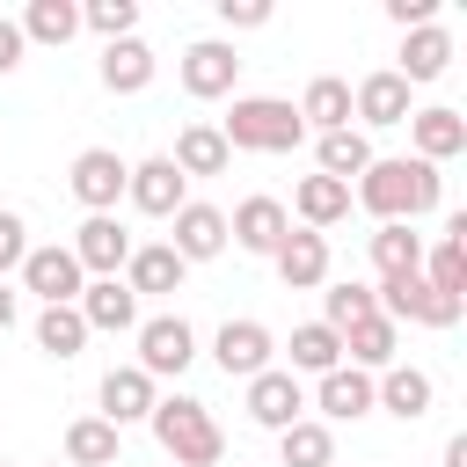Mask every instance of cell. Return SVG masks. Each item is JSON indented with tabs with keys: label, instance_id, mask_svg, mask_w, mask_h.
<instances>
[{
	"label": "cell",
	"instance_id": "cell-10",
	"mask_svg": "<svg viewBox=\"0 0 467 467\" xmlns=\"http://www.w3.org/2000/svg\"><path fill=\"white\" fill-rule=\"evenodd\" d=\"M306 416V387H299V372H255L248 379V423H263V431H292Z\"/></svg>",
	"mask_w": 467,
	"mask_h": 467
},
{
	"label": "cell",
	"instance_id": "cell-34",
	"mask_svg": "<svg viewBox=\"0 0 467 467\" xmlns=\"http://www.w3.org/2000/svg\"><path fill=\"white\" fill-rule=\"evenodd\" d=\"M343 350H350V365H358V372H387V365H394V350H401V328L372 314V321L343 328Z\"/></svg>",
	"mask_w": 467,
	"mask_h": 467
},
{
	"label": "cell",
	"instance_id": "cell-25",
	"mask_svg": "<svg viewBox=\"0 0 467 467\" xmlns=\"http://www.w3.org/2000/svg\"><path fill=\"white\" fill-rule=\"evenodd\" d=\"M153 51L139 44V36H117V44H102V88L109 95H139V88H153Z\"/></svg>",
	"mask_w": 467,
	"mask_h": 467
},
{
	"label": "cell",
	"instance_id": "cell-24",
	"mask_svg": "<svg viewBox=\"0 0 467 467\" xmlns=\"http://www.w3.org/2000/svg\"><path fill=\"white\" fill-rule=\"evenodd\" d=\"M182 255L168 248V241H146V248H131V263H124V285H131V299H153V292H182Z\"/></svg>",
	"mask_w": 467,
	"mask_h": 467
},
{
	"label": "cell",
	"instance_id": "cell-26",
	"mask_svg": "<svg viewBox=\"0 0 467 467\" xmlns=\"http://www.w3.org/2000/svg\"><path fill=\"white\" fill-rule=\"evenodd\" d=\"M168 161L182 168V182H190V175H226V168H234V153H226L219 124H182V131H175V153H168Z\"/></svg>",
	"mask_w": 467,
	"mask_h": 467
},
{
	"label": "cell",
	"instance_id": "cell-3",
	"mask_svg": "<svg viewBox=\"0 0 467 467\" xmlns=\"http://www.w3.org/2000/svg\"><path fill=\"white\" fill-rule=\"evenodd\" d=\"M219 139H226V153H292L306 139V124L285 95H234V109L219 117Z\"/></svg>",
	"mask_w": 467,
	"mask_h": 467
},
{
	"label": "cell",
	"instance_id": "cell-46",
	"mask_svg": "<svg viewBox=\"0 0 467 467\" xmlns=\"http://www.w3.org/2000/svg\"><path fill=\"white\" fill-rule=\"evenodd\" d=\"M0 467H7V460H0Z\"/></svg>",
	"mask_w": 467,
	"mask_h": 467
},
{
	"label": "cell",
	"instance_id": "cell-13",
	"mask_svg": "<svg viewBox=\"0 0 467 467\" xmlns=\"http://www.w3.org/2000/svg\"><path fill=\"white\" fill-rule=\"evenodd\" d=\"M292 234V212L277 204V197H241L234 204V219H226V241L234 248H248V255H277V241Z\"/></svg>",
	"mask_w": 467,
	"mask_h": 467
},
{
	"label": "cell",
	"instance_id": "cell-30",
	"mask_svg": "<svg viewBox=\"0 0 467 467\" xmlns=\"http://www.w3.org/2000/svg\"><path fill=\"white\" fill-rule=\"evenodd\" d=\"M314 161H321V175H336V182H358V175L372 168V139H365L358 124H343V131H321Z\"/></svg>",
	"mask_w": 467,
	"mask_h": 467
},
{
	"label": "cell",
	"instance_id": "cell-12",
	"mask_svg": "<svg viewBox=\"0 0 467 467\" xmlns=\"http://www.w3.org/2000/svg\"><path fill=\"white\" fill-rule=\"evenodd\" d=\"M124 197L146 212V219H175L190 197H182V168L168 161V153H153V161H139L131 175H124Z\"/></svg>",
	"mask_w": 467,
	"mask_h": 467
},
{
	"label": "cell",
	"instance_id": "cell-15",
	"mask_svg": "<svg viewBox=\"0 0 467 467\" xmlns=\"http://www.w3.org/2000/svg\"><path fill=\"white\" fill-rule=\"evenodd\" d=\"M416 277L431 292H445V299H467V212L445 219V234H438V248H423V270Z\"/></svg>",
	"mask_w": 467,
	"mask_h": 467
},
{
	"label": "cell",
	"instance_id": "cell-38",
	"mask_svg": "<svg viewBox=\"0 0 467 467\" xmlns=\"http://www.w3.org/2000/svg\"><path fill=\"white\" fill-rule=\"evenodd\" d=\"M80 29H95L102 44L139 36V7H131V0H88V7H80Z\"/></svg>",
	"mask_w": 467,
	"mask_h": 467
},
{
	"label": "cell",
	"instance_id": "cell-28",
	"mask_svg": "<svg viewBox=\"0 0 467 467\" xmlns=\"http://www.w3.org/2000/svg\"><path fill=\"white\" fill-rule=\"evenodd\" d=\"M445 66H452V29H438V22H431V29H409V44H401V66H394V73H401L409 88H423V80H438Z\"/></svg>",
	"mask_w": 467,
	"mask_h": 467
},
{
	"label": "cell",
	"instance_id": "cell-27",
	"mask_svg": "<svg viewBox=\"0 0 467 467\" xmlns=\"http://www.w3.org/2000/svg\"><path fill=\"white\" fill-rule=\"evenodd\" d=\"M124 452V431L102 423V416H73L66 423V467H117Z\"/></svg>",
	"mask_w": 467,
	"mask_h": 467
},
{
	"label": "cell",
	"instance_id": "cell-33",
	"mask_svg": "<svg viewBox=\"0 0 467 467\" xmlns=\"http://www.w3.org/2000/svg\"><path fill=\"white\" fill-rule=\"evenodd\" d=\"M372 270H379V285H387V277H416V270H423V234H409V226H372Z\"/></svg>",
	"mask_w": 467,
	"mask_h": 467
},
{
	"label": "cell",
	"instance_id": "cell-44",
	"mask_svg": "<svg viewBox=\"0 0 467 467\" xmlns=\"http://www.w3.org/2000/svg\"><path fill=\"white\" fill-rule=\"evenodd\" d=\"M445 467H467V438H445Z\"/></svg>",
	"mask_w": 467,
	"mask_h": 467
},
{
	"label": "cell",
	"instance_id": "cell-21",
	"mask_svg": "<svg viewBox=\"0 0 467 467\" xmlns=\"http://www.w3.org/2000/svg\"><path fill=\"white\" fill-rule=\"evenodd\" d=\"M409 139H416V161H452V153H467V117L460 109H409Z\"/></svg>",
	"mask_w": 467,
	"mask_h": 467
},
{
	"label": "cell",
	"instance_id": "cell-2",
	"mask_svg": "<svg viewBox=\"0 0 467 467\" xmlns=\"http://www.w3.org/2000/svg\"><path fill=\"white\" fill-rule=\"evenodd\" d=\"M146 423H153V438H161V452L175 467H219L226 460V431L197 394H161Z\"/></svg>",
	"mask_w": 467,
	"mask_h": 467
},
{
	"label": "cell",
	"instance_id": "cell-1",
	"mask_svg": "<svg viewBox=\"0 0 467 467\" xmlns=\"http://www.w3.org/2000/svg\"><path fill=\"white\" fill-rule=\"evenodd\" d=\"M350 197L379 219V226H416L423 212H438V197H445V182H438V168L431 161H416V153H372V168L350 182Z\"/></svg>",
	"mask_w": 467,
	"mask_h": 467
},
{
	"label": "cell",
	"instance_id": "cell-37",
	"mask_svg": "<svg viewBox=\"0 0 467 467\" xmlns=\"http://www.w3.org/2000/svg\"><path fill=\"white\" fill-rule=\"evenodd\" d=\"M80 343H88L80 306H44V314H36V350H44V358H80Z\"/></svg>",
	"mask_w": 467,
	"mask_h": 467
},
{
	"label": "cell",
	"instance_id": "cell-43",
	"mask_svg": "<svg viewBox=\"0 0 467 467\" xmlns=\"http://www.w3.org/2000/svg\"><path fill=\"white\" fill-rule=\"evenodd\" d=\"M15 321H22V299H15V292H7V277H0V336H7Z\"/></svg>",
	"mask_w": 467,
	"mask_h": 467
},
{
	"label": "cell",
	"instance_id": "cell-39",
	"mask_svg": "<svg viewBox=\"0 0 467 467\" xmlns=\"http://www.w3.org/2000/svg\"><path fill=\"white\" fill-rule=\"evenodd\" d=\"M22 255H29V226H22V212H0V277L22 270Z\"/></svg>",
	"mask_w": 467,
	"mask_h": 467
},
{
	"label": "cell",
	"instance_id": "cell-8",
	"mask_svg": "<svg viewBox=\"0 0 467 467\" xmlns=\"http://www.w3.org/2000/svg\"><path fill=\"white\" fill-rule=\"evenodd\" d=\"M270 350H277V336L263 328V321H219V336H212V358H219V372L226 379H255V372H270Z\"/></svg>",
	"mask_w": 467,
	"mask_h": 467
},
{
	"label": "cell",
	"instance_id": "cell-35",
	"mask_svg": "<svg viewBox=\"0 0 467 467\" xmlns=\"http://www.w3.org/2000/svg\"><path fill=\"white\" fill-rule=\"evenodd\" d=\"M336 365H343V336H336L328 321H299V328H292V372H314V379H321V372H336Z\"/></svg>",
	"mask_w": 467,
	"mask_h": 467
},
{
	"label": "cell",
	"instance_id": "cell-17",
	"mask_svg": "<svg viewBox=\"0 0 467 467\" xmlns=\"http://www.w3.org/2000/svg\"><path fill=\"white\" fill-rule=\"evenodd\" d=\"M168 248H175L182 263H212V255H226V212L190 197V204L175 212V234H168Z\"/></svg>",
	"mask_w": 467,
	"mask_h": 467
},
{
	"label": "cell",
	"instance_id": "cell-18",
	"mask_svg": "<svg viewBox=\"0 0 467 467\" xmlns=\"http://www.w3.org/2000/svg\"><path fill=\"white\" fill-rule=\"evenodd\" d=\"M153 401H161V387H153L139 365H109V372H102V423H117V431H124V423H146Z\"/></svg>",
	"mask_w": 467,
	"mask_h": 467
},
{
	"label": "cell",
	"instance_id": "cell-22",
	"mask_svg": "<svg viewBox=\"0 0 467 467\" xmlns=\"http://www.w3.org/2000/svg\"><path fill=\"white\" fill-rule=\"evenodd\" d=\"M314 409H321V423H358V416L372 409V372H358V365H336V372H321V387H314Z\"/></svg>",
	"mask_w": 467,
	"mask_h": 467
},
{
	"label": "cell",
	"instance_id": "cell-45",
	"mask_svg": "<svg viewBox=\"0 0 467 467\" xmlns=\"http://www.w3.org/2000/svg\"><path fill=\"white\" fill-rule=\"evenodd\" d=\"M51 467H58V460H51Z\"/></svg>",
	"mask_w": 467,
	"mask_h": 467
},
{
	"label": "cell",
	"instance_id": "cell-5",
	"mask_svg": "<svg viewBox=\"0 0 467 467\" xmlns=\"http://www.w3.org/2000/svg\"><path fill=\"white\" fill-rule=\"evenodd\" d=\"M131 336H139V372H146V379H182L190 358H197V328H190L182 314H153V321H139Z\"/></svg>",
	"mask_w": 467,
	"mask_h": 467
},
{
	"label": "cell",
	"instance_id": "cell-14",
	"mask_svg": "<svg viewBox=\"0 0 467 467\" xmlns=\"http://www.w3.org/2000/svg\"><path fill=\"white\" fill-rule=\"evenodd\" d=\"M350 117H358V124H372V131H387V124H409V80H401L394 66L365 73V80L350 88Z\"/></svg>",
	"mask_w": 467,
	"mask_h": 467
},
{
	"label": "cell",
	"instance_id": "cell-32",
	"mask_svg": "<svg viewBox=\"0 0 467 467\" xmlns=\"http://www.w3.org/2000/svg\"><path fill=\"white\" fill-rule=\"evenodd\" d=\"M15 29H22V44H73L80 36V7L73 0H29Z\"/></svg>",
	"mask_w": 467,
	"mask_h": 467
},
{
	"label": "cell",
	"instance_id": "cell-41",
	"mask_svg": "<svg viewBox=\"0 0 467 467\" xmlns=\"http://www.w3.org/2000/svg\"><path fill=\"white\" fill-rule=\"evenodd\" d=\"M387 15H394L401 29H431V22H438V0H387Z\"/></svg>",
	"mask_w": 467,
	"mask_h": 467
},
{
	"label": "cell",
	"instance_id": "cell-19",
	"mask_svg": "<svg viewBox=\"0 0 467 467\" xmlns=\"http://www.w3.org/2000/svg\"><path fill=\"white\" fill-rule=\"evenodd\" d=\"M431 401H438V387H431L423 365H387V372L372 379V409H387V416H401V423L431 416Z\"/></svg>",
	"mask_w": 467,
	"mask_h": 467
},
{
	"label": "cell",
	"instance_id": "cell-31",
	"mask_svg": "<svg viewBox=\"0 0 467 467\" xmlns=\"http://www.w3.org/2000/svg\"><path fill=\"white\" fill-rule=\"evenodd\" d=\"M277 460L285 467H336V431L321 416H299L292 431H277Z\"/></svg>",
	"mask_w": 467,
	"mask_h": 467
},
{
	"label": "cell",
	"instance_id": "cell-6",
	"mask_svg": "<svg viewBox=\"0 0 467 467\" xmlns=\"http://www.w3.org/2000/svg\"><path fill=\"white\" fill-rule=\"evenodd\" d=\"M80 263H73V248L66 241H44V248H29L22 255V292H36L44 306H73L80 299Z\"/></svg>",
	"mask_w": 467,
	"mask_h": 467
},
{
	"label": "cell",
	"instance_id": "cell-7",
	"mask_svg": "<svg viewBox=\"0 0 467 467\" xmlns=\"http://www.w3.org/2000/svg\"><path fill=\"white\" fill-rule=\"evenodd\" d=\"M66 248H73L80 277H117V270L131 263V234L117 226V212H95V219H80V234H73Z\"/></svg>",
	"mask_w": 467,
	"mask_h": 467
},
{
	"label": "cell",
	"instance_id": "cell-4",
	"mask_svg": "<svg viewBox=\"0 0 467 467\" xmlns=\"http://www.w3.org/2000/svg\"><path fill=\"white\" fill-rule=\"evenodd\" d=\"M372 299H379V321H423V328H452L460 314H467V299H445V292H431L423 277H387V285H372Z\"/></svg>",
	"mask_w": 467,
	"mask_h": 467
},
{
	"label": "cell",
	"instance_id": "cell-36",
	"mask_svg": "<svg viewBox=\"0 0 467 467\" xmlns=\"http://www.w3.org/2000/svg\"><path fill=\"white\" fill-rule=\"evenodd\" d=\"M379 314V299H372V285H358V277H343V285H328L321 292V321L343 336V328H358V321H372Z\"/></svg>",
	"mask_w": 467,
	"mask_h": 467
},
{
	"label": "cell",
	"instance_id": "cell-20",
	"mask_svg": "<svg viewBox=\"0 0 467 467\" xmlns=\"http://www.w3.org/2000/svg\"><path fill=\"white\" fill-rule=\"evenodd\" d=\"M277 277H285V292H314L321 277H328V234H306V226H292L285 241H277Z\"/></svg>",
	"mask_w": 467,
	"mask_h": 467
},
{
	"label": "cell",
	"instance_id": "cell-16",
	"mask_svg": "<svg viewBox=\"0 0 467 467\" xmlns=\"http://www.w3.org/2000/svg\"><path fill=\"white\" fill-rule=\"evenodd\" d=\"M73 306H80L88 336H95V328H102V336H124V328H139V299H131V285H124V277H88Z\"/></svg>",
	"mask_w": 467,
	"mask_h": 467
},
{
	"label": "cell",
	"instance_id": "cell-40",
	"mask_svg": "<svg viewBox=\"0 0 467 467\" xmlns=\"http://www.w3.org/2000/svg\"><path fill=\"white\" fill-rule=\"evenodd\" d=\"M219 22L226 29H263L270 22V0H219Z\"/></svg>",
	"mask_w": 467,
	"mask_h": 467
},
{
	"label": "cell",
	"instance_id": "cell-42",
	"mask_svg": "<svg viewBox=\"0 0 467 467\" xmlns=\"http://www.w3.org/2000/svg\"><path fill=\"white\" fill-rule=\"evenodd\" d=\"M22 51H29V44H22V29L0 15V73H15V66H22Z\"/></svg>",
	"mask_w": 467,
	"mask_h": 467
},
{
	"label": "cell",
	"instance_id": "cell-9",
	"mask_svg": "<svg viewBox=\"0 0 467 467\" xmlns=\"http://www.w3.org/2000/svg\"><path fill=\"white\" fill-rule=\"evenodd\" d=\"M182 95H197V102H219V95H234V80H241V58H234V44H219V36H204V44H190L182 51Z\"/></svg>",
	"mask_w": 467,
	"mask_h": 467
},
{
	"label": "cell",
	"instance_id": "cell-11",
	"mask_svg": "<svg viewBox=\"0 0 467 467\" xmlns=\"http://www.w3.org/2000/svg\"><path fill=\"white\" fill-rule=\"evenodd\" d=\"M124 175H131V161H117L109 146H88V153L73 161V175H66V182H73V197H80V204H88V219H95V212H117Z\"/></svg>",
	"mask_w": 467,
	"mask_h": 467
},
{
	"label": "cell",
	"instance_id": "cell-23",
	"mask_svg": "<svg viewBox=\"0 0 467 467\" xmlns=\"http://www.w3.org/2000/svg\"><path fill=\"white\" fill-rule=\"evenodd\" d=\"M292 212H299V226H306V234H328L336 219H350V182H336V175H299Z\"/></svg>",
	"mask_w": 467,
	"mask_h": 467
},
{
	"label": "cell",
	"instance_id": "cell-29",
	"mask_svg": "<svg viewBox=\"0 0 467 467\" xmlns=\"http://www.w3.org/2000/svg\"><path fill=\"white\" fill-rule=\"evenodd\" d=\"M292 109H299L306 131H343V124H350V80L321 73V80H306V95H299Z\"/></svg>",
	"mask_w": 467,
	"mask_h": 467
}]
</instances>
